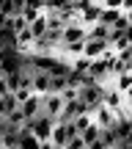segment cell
Segmentation results:
<instances>
[{"instance_id": "1", "label": "cell", "mask_w": 132, "mask_h": 149, "mask_svg": "<svg viewBox=\"0 0 132 149\" xmlns=\"http://www.w3.org/2000/svg\"><path fill=\"white\" fill-rule=\"evenodd\" d=\"M102 94H105V86L94 83V80H88V77H83V83L77 86V100L83 102L88 111H94V108L102 102Z\"/></svg>"}, {"instance_id": "2", "label": "cell", "mask_w": 132, "mask_h": 149, "mask_svg": "<svg viewBox=\"0 0 132 149\" xmlns=\"http://www.w3.org/2000/svg\"><path fill=\"white\" fill-rule=\"evenodd\" d=\"M88 113H91V122H94V124H96L99 130H110L113 124L118 122L116 111H110V108H107V105H102V102H99V105L94 108V111H88Z\"/></svg>"}, {"instance_id": "3", "label": "cell", "mask_w": 132, "mask_h": 149, "mask_svg": "<svg viewBox=\"0 0 132 149\" xmlns=\"http://www.w3.org/2000/svg\"><path fill=\"white\" fill-rule=\"evenodd\" d=\"M99 11H102V8L94 3V0H85V6L77 11V22H80L83 28H88V25H96V19H99Z\"/></svg>"}, {"instance_id": "4", "label": "cell", "mask_w": 132, "mask_h": 149, "mask_svg": "<svg viewBox=\"0 0 132 149\" xmlns=\"http://www.w3.org/2000/svg\"><path fill=\"white\" fill-rule=\"evenodd\" d=\"M110 47L107 42H96V39H85L83 42V58L85 61H96V58H102L105 55V50Z\"/></svg>"}, {"instance_id": "5", "label": "cell", "mask_w": 132, "mask_h": 149, "mask_svg": "<svg viewBox=\"0 0 132 149\" xmlns=\"http://www.w3.org/2000/svg\"><path fill=\"white\" fill-rule=\"evenodd\" d=\"M83 113H88V108H85L80 100H72V102H64V111L58 113V119H55V122H72V119L83 116Z\"/></svg>"}, {"instance_id": "6", "label": "cell", "mask_w": 132, "mask_h": 149, "mask_svg": "<svg viewBox=\"0 0 132 149\" xmlns=\"http://www.w3.org/2000/svg\"><path fill=\"white\" fill-rule=\"evenodd\" d=\"M74 42H85V28L80 22H72L61 31V44H74Z\"/></svg>"}, {"instance_id": "7", "label": "cell", "mask_w": 132, "mask_h": 149, "mask_svg": "<svg viewBox=\"0 0 132 149\" xmlns=\"http://www.w3.org/2000/svg\"><path fill=\"white\" fill-rule=\"evenodd\" d=\"M61 111H64V100H61L58 94H44V97H41V113H47V116L58 119Z\"/></svg>"}, {"instance_id": "8", "label": "cell", "mask_w": 132, "mask_h": 149, "mask_svg": "<svg viewBox=\"0 0 132 149\" xmlns=\"http://www.w3.org/2000/svg\"><path fill=\"white\" fill-rule=\"evenodd\" d=\"M19 113H22V119H25V122H30V119H36L39 113H41V97H28L25 102H22L19 105Z\"/></svg>"}, {"instance_id": "9", "label": "cell", "mask_w": 132, "mask_h": 149, "mask_svg": "<svg viewBox=\"0 0 132 149\" xmlns=\"http://www.w3.org/2000/svg\"><path fill=\"white\" fill-rule=\"evenodd\" d=\"M30 91H33L36 97L50 94V74H47V72H33V74H30Z\"/></svg>"}, {"instance_id": "10", "label": "cell", "mask_w": 132, "mask_h": 149, "mask_svg": "<svg viewBox=\"0 0 132 149\" xmlns=\"http://www.w3.org/2000/svg\"><path fill=\"white\" fill-rule=\"evenodd\" d=\"M110 86L118 91V94L132 97V74H116V77L110 80Z\"/></svg>"}, {"instance_id": "11", "label": "cell", "mask_w": 132, "mask_h": 149, "mask_svg": "<svg viewBox=\"0 0 132 149\" xmlns=\"http://www.w3.org/2000/svg\"><path fill=\"white\" fill-rule=\"evenodd\" d=\"M28 31H30L33 42H36V39H41L44 33H47V14H44V11H41V14H39L36 19L30 22V25H28Z\"/></svg>"}, {"instance_id": "12", "label": "cell", "mask_w": 132, "mask_h": 149, "mask_svg": "<svg viewBox=\"0 0 132 149\" xmlns=\"http://www.w3.org/2000/svg\"><path fill=\"white\" fill-rule=\"evenodd\" d=\"M17 108H19V102L14 100V94H11V91H8V94H3V97H0V119H6L8 113H14Z\"/></svg>"}, {"instance_id": "13", "label": "cell", "mask_w": 132, "mask_h": 149, "mask_svg": "<svg viewBox=\"0 0 132 149\" xmlns=\"http://www.w3.org/2000/svg\"><path fill=\"white\" fill-rule=\"evenodd\" d=\"M107 33H110V28L99 25V22L85 28V39H96V42H107Z\"/></svg>"}, {"instance_id": "14", "label": "cell", "mask_w": 132, "mask_h": 149, "mask_svg": "<svg viewBox=\"0 0 132 149\" xmlns=\"http://www.w3.org/2000/svg\"><path fill=\"white\" fill-rule=\"evenodd\" d=\"M118 17H121V11H116V8H102L96 22H99V25H105V28H113V25L118 22Z\"/></svg>"}, {"instance_id": "15", "label": "cell", "mask_w": 132, "mask_h": 149, "mask_svg": "<svg viewBox=\"0 0 132 149\" xmlns=\"http://www.w3.org/2000/svg\"><path fill=\"white\" fill-rule=\"evenodd\" d=\"M99 133H102V130H99V127H96V124H94V122H91V124H88V127H85V130H83V133H80V141H83V144H85V146H88V144H94V141H96V138H99Z\"/></svg>"}, {"instance_id": "16", "label": "cell", "mask_w": 132, "mask_h": 149, "mask_svg": "<svg viewBox=\"0 0 132 149\" xmlns=\"http://www.w3.org/2000/svg\"><path fill=\"white\" fill-rule=\"evenodd\" d=\"M129 28H132V14H121V17H118V22L110 28V31H121V33H129Z\"/></svg>"}, {"instance_id": "17", "label": "cell", "mask_w": 132, "mask_h": 149, "mask_svg": "<svg viewBox=\"0 0 132 149\" xmlns=\"http://www.w3.org/2000/svg\"><path fill=\"white\" fill-rule=\"evenodd\" d=\"M66 86H69L66 77H50V94H61Z\"/></svg>"}, {"instance_id": "18", "label": "cell", "mask_w": 132, "mask_h": 149, "mask_svg": "<svg viewBox=\"0 0 132 149\" xmlns=\"http://www.w3.org/2000/svg\"><path fill=\"white\" fill-rule=\"evenodd\" d=\"M88 124H91V113H83V116H77V119H72V127L77 130V135L83 133V130L88 127Z\"/></svg>"}, {"instance_id": "19", "label": "cell", "mask_w": 132, "mask_h": 149, "mask_svg": "<svg viewBox=\"0 0 132 149\" xmlns=\"http://www.w3.org/2000/svg\"><path fill=\"white\" fill-rule=\"evenodd\" d=\"M11 94H14V100L22 105V102H25L28 97H33V91H30V88H17V91H11Z\"/></svg>"}, {"instance_id": "20", "label": "cell", "mask_w": 132, "mask_h": 149, "mask_svg": "<svg viewBox=\"0 0 132 149\" xmlns=\"http://www.w3.org/2000/svg\"><path fill=\"white\" fill-rule=\"evenodd\" d=\"M85 149H107V146H105V144H102V141H99V138H96V141H94V144H88V146H85Z\"/></svg>"}, {"instance_id": "21", "label": "cell", "mask_w": 132, "mask_h": 149, "mask_svg": "<svg viewBox=\"0 0 132 149\" xmlns=\"http://www.w3.org/2000/svg\"><path fill=\"white\" fill-rule=\"evenodd\" d=\"M3 94H8V86H6V80H3V74H0V97Z\"/></svg>"}, {"instance_id": "22", "label": "cell", "mask_w": 132, "mask_h": 149, "mask_svg": "<svg viewBox=\"0 0 132 149\" xmlns=\"http://www.w3.org/2000/svg\"><path fill=\"white\" fill-rule=\"evenodd\" d=\"M39 149H55V146L50 144V141H44V144H39Z\"/></svg>"}, {"instance_id": "23", "label": "cell", "mask_w": 132, "mask_h": 149, "mask_svg": "<svg viewBox=\"0 0 132 149\" xmlns=\"http://www.w3.org/2000/svg\"><path fill=\"white\" fill-rule=\"evenodd\" d=\"M94 3H102V0H94Z\"/></svg>"}, {"instance_id": "24", "label": "cell", "mask_w": 132, "mask_h": 149, "mask_svg": "<svg viewBox=\"0 0 132 149\" xmlns=\"http://www.w3.org/2000/svg\"><path fill=\"white\" fill-rule=\"evenodd\" d=\"M11 149H19V146H11Z\"/></svg>"}, {"instance_id": "25", "label": "cell", "mask_w": 132, "mask_h": 149, "mask_svg": "<svg viewBox=\"0 0 132 149\" xmlns=\"http://www.w3.org/2000/svg\"><path fill=\"white\" fill-rule=\"evenodd\" d=\"M113 149H118V146H113Z\"/></svg>"}, {"instance_id": "26", "label": "cell", "mask_w": 132, "mask_h": 149, "mask_svg": "<svg viewBox=\"0 0 132 149\" xmlns=\"http://www.w3.org/2000/svg\"><path fill=\"white\" fill-rule=\"evenodd\" d=\"M83 149H85V146H83Z\"/></svg>"}]
</instances>
